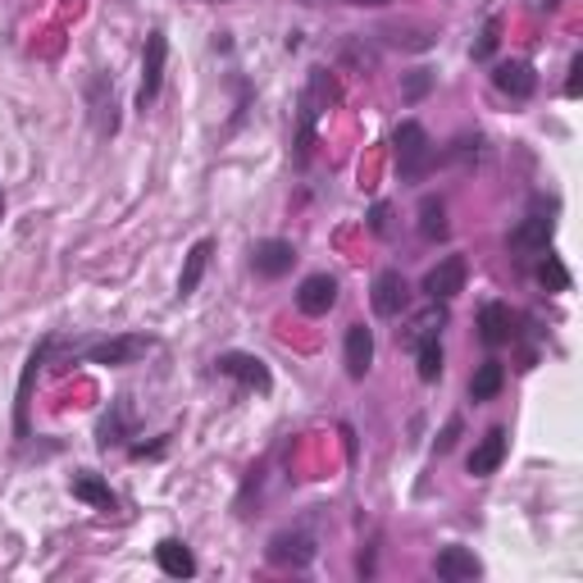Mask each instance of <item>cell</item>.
<instances>
[{
	"label": "cell",
	"mask_w": 583,
	"mask_h": 583,
	"mask_svg": "<svg viewBox=\"0 0 583 583\" xmlns=\"http://www.w3.org/2000/svg\"><path fill=\"white\" fill-rule=\"evenodd\" d=\"M146 351H156V338L150 333H114V338H83L69 356L56 361V369L69 365H106V369H123V365H137Z\"/></svg>",
	"instance_id": "1"
},
{
	"label": "cell",
	"mask_w": 583,
	"mask_h": 583,
	"mask_svg": "<svg viewBox=\"0 0 583 583\" xmlns=\"http://www.w3.org/2000/svg\"><path fill=\"white\" fill-rule=\"evenodd\" d=\"M338 100V83L328 69H311L306 87H301V100H296V165L311 160V146H315V123L324 119V110Z\"/></svg>",
	"instance_id": "2"
},
{
	"label": "cell",
	"mask_w": 583,
	"mask_h": 583,
	"mask_svg": "<svg viewBox=\"0 0 583 583\" xmlns=\"http://www.w3.org/2000/svg\"><path fill=\"white\" fill-rule=\"evenodd\" d=\"M392 150H397V173L401 183H424V173L438 165V150H434V137L420 119H401L397 133H392Z\"/></svg>",
	"instance_id": "3"
},
{
	"label": "cell",
	"mask_w": 583,
	"mask_h": 583,
	"mask_svg": "<svg viewBox=\"0 0 583 583\" xmlns=\"http://www.w3.org/2000/svg\"><path fill=\"white\" fill-rule=\"evenodd\" d=\"M551 238H556V206H543V201H534V210H529L511 233H506V251L524 265V260H534V256H543V251L551 246Z\"/></svg>",
	"instance_id": "4"
},
{
	"label": "cell",
	"mask_w": 583,
	"mask_h": 583,
	"mask_svg": "<svg viewBox=\"0 0 583 583\" xmlns=\"http://www.w3.org/2000/svg\"><path fill=\"white\" fill-rule=\"evenodd\" d=\"M215 374L233 378L238 392H260V397L274 392V374H269V365H265L260 356H251V351H219V356H215Z\"/></svg>",
	"instance_id": "5"
},
{
	"label": "cell",
	"mask_w": 583,
	"mask_h": 583,
	"mask_svg": "<svg viewBox=\"0 0 583 583\" xmlns=\"http://www.w3.org/2000/svg\"><path fill=\"white\" fill-rule=\"evenodd\" d=\"M165 64H169V37H165V28H150L146 33V46H142V87H137V110L142 114L160 100Z\"/></svg>",
	"instance_id": "6"
},
{
	"label": "cell",
	"mask_w": 583,
	"mask_h": 583,
	"mask_svg": "<svg viewBox=\"0 0 583 583\" xmlns=\"http://www.w3.org/2000/svg\"><path fill=\"white\" fill-rule=\"evenodd\" d=\"M50 347H56V333H46L33 351H28V361H23V378H19V401H14V438H33V428H28V405H33V384H37V374L41 365H50Z\"/></svg>",
	"instance_id": "7"
},
{
	"label": "cell",
	"mask_w": 583,
	"mask_h": 583,
	"mask_svg": "<svg viewBox=\"0 0 583 583\" xmlns=\"http://www.w3.org/2000/svg\"><path fill=\"white\" fill-rule=\"evenodd\" d=\"M474 328H478V342L488 351H497V347H511L520 338V315L511 311V301H484Z\"/></svg>",
	"instance_id": "8"
},
{
	"label": "cell",
	"mask_w": 583,
	"mask_h": 583,
	"mask_svg": "<svg viewBox=\"0 0 583 583\" xmlns=\"http://www.w3.org/2000/svg\"><path fill=\"white\" fill-rule=\"evenodd\" d=\"M465 278H470V260L461 256V251H451V256H442L434 269L420 278V292L428 301H456L465 292Z\"/></svg>",
	"instance_id": "9"
},
{
	"label": "cell",
	"mask_w": 583,
	"mask_h": 583,
	"mask_svg": "<svg viewBox=\"0 0 583 583\" xmlns=\"http://www.w3.org/2000/svg\"><path fill=\"white\" fill-rule=\"evenodd\" d=\"M315 538L306 534V529H283V534H274L265 556L269 566H283V570H311L315 566Z\"/></svg>",
	"instance_id": "10"
},
{
	"label": "cell",
	"mask_w": 583,
	"mask_h": 583,
	"mask_svg": "<svg viewBox=\"0 0 583 583\" xmlns=\"http://www.w3.org/2000/svg\"><path fill=\"white\" fill-rule=\"evenodd\" d=\"M369 306H374L378 319H401L405 311H411V283H405L401 269H384V274L374 278Z\"/></svg>",
	"instance_id": "11"
},
{
	"label": "cell",
	"mask_w": 583,
	"mask_h": 583,
	"mask_svg": "<svg viewBox=\"0 0 583 583\" xmlns=\"http://www.w3.org/2000/svg\"><path fill=\"white\" fill-rule=\"evenodd\" d=\"M129 438H137L133 401H129V397H114L110 411L100 415V424H96V447H100V451H114V447H123Z\"/></svg>",
	"instance_id": "12"
},
{
	"label": "cell",
	"mask_w": 583,
	"mask_h": 583,
	"mask_svg": "<svg viewBox=\"0 0 583 583\" xmlns=\"http://www.w3.org/2000/svg\"><path fill=\"white\" fill-rule=\"evenodd\" d=\"M506 451H511V434H506V424H493L488 434L474 442L470 461H465L470 478H493L501 470V461H506Z\"/></svg>",
	"instance_id": "13"
},
{
	"label": "cell",
	"mask_w": 583,
	"mask_h": 583,
	"mask_svg": "<svg viewBox=\"0 0 583 583\" xmlns=\"http://www.w3.org/2000/svg\"><path fill=\"white\" fill-rule=\"evenodd\" d=\"M296 265V246L288 238H260L256 246H251V269H256L260 278H288Z\"/></svg>",
	"instance_id": "14"
},
{
	"label": "cell",
	"mask_w": 583,
	"mask_h": 583,
	"mask_svg": "<svg viewBox=\"0 0 583 583\" xmlns=\"http://www.w3.org/2000/svg\"><path fill=\"white\" fill-rule=\"evenodd\" d=\"M338 306V278L333 274H306L296 288V311L311 315V319H324L328 311Z\"/></svg>",
	"instance_id": "15"
},
{
	"label": "cell",
	"mask_w": 583,
	"mask_h": 583,
	"mask_svg": "<svg viewBox=\"0 0 583 583\" xmlns=\"http://www.w3.org/2000/svg\"><path fill=\"white\" fill-rule=\"evenodd\" d=\"M488 78L506 100H529L538 92V73H534L529 60H501V64H493Z\"/></svg>",
	"instance_id": "16"
},
{
	"label": "cell",
	"mask_w": 583,
	"mask_h": 583,
	"mask_svg": "<svg viewBox=\"0 0 583 583\" xmlns=\"http://www.w3.org/2000/svg\"><path fill=\"white\" fill-rule=\"evenodd\" d=\"M434 574L442 583H474L478 574H484V561H478L470 547H442L434 556Z\"/></svg>",
	"instance_id": "17"
},
{
	"label": "cell",
	"mask_w": 583,
	"mask_h": 583,
	"mask_svg": "<svg viewBox=\"0 0 583 583\" xmlns=\"http://www.w3.org/2000/svg\"><path fill=\"white\" fill-rule=\"evenodd\" d=\"M69 493H73V501H87L92 511H106V515H114V511H119L114 488H110L96 470H78V474H73V478H69Z\"/></svg>",
	"instance_id": "18"
},
{
	"label": "cell",
	"mask_w": 583,
	"mask_h": 583,
	"mask_svg": "<svg viewBox=\"0 0 583 583\" xmlns=\"http://www.w3.org/2000/svg\"><path fill=\"white\" fill-rule=\"evenodd\" d=\"M342 365H347V378H356V384L369 374V365H374V328H365V324H351L347 328Z\"/></svg>",
	"instance_id": "19"
},
{
	"label": "cell",
	"mask_w": 583,
	"mask_h": 583,
	"mask_svg": "<svg viewBox=\"0 0 583 583\" xmlns=\"http://www.w3.org/2000/svg\"><path fill=\"white\" fill-rule=\"evenodd\" d=\"M210 256H215V238H196L192 251H187V260H183V274H179V301L196 296L201 278H206V269H210Z\"/></svg>",
	"instance_id": "20"
},
{
	"label": "cell",
	"mask_w": 583,
	"mask_h": 583,
	"mask_svg": "<svg viewBox=\"0 0 583 583\" xmlns=\"http://www.w3.org/2000/svg\"><path fill=\"white\" fill-rule=\"evenodd\" d=\"M156 566L169 574V579H196V556L183 538H160L156 543Z\"/></svg>",
	"instance_id": "21"
},
{
	"label": "cell",
	"mask_w": 583,
	"mask_h": 583,
	"mask_svg": "<svg viewBox=\"0 0 583 583\" xmlns=\"http://www.w3.org/2000/svg\"><path fill=\"white\" fill-rule=\"evenodd\" d=\"M501 388H506V365H501L497 356H488L484 365H478V369L470 374V401H474V405L497 401V397H501Z\"/></svg>",
	"instance_id": "22"
},
{
	"label": "cell",
	"mask_w": 583,
	"mask_h": 583,
	"mask_svg": "<svg viewBox=\"0 0 583 583\" xmlns=\"http://www.w3.org/2000/svg\"><path fill=\"white\" fill-rule=\"evenodd\" d=\"M447 301H428V306L411 319V328L401 333V342L405 347H415V342H424V338H442V328H447Z\"/></svg>",
	"instance_id": "23"
},
{
	"label": "cell",
	"mask_w": 583,
	"mask_h": 583,
	"mask_svg": "<svg viewBox=\"0 0 583 583\" xmlns=\"http://www.w3.org/2000/svg\"><path fill=\"white\" fill-rule=\"evenodd\" d=\"M451 223H447V201L442 196H424L420 201V238L424 242H447Z\"/></svg>",
	"instance_id": "24"
},
{
	"label": "cell",
	"mask_w": 583,
	"mask_h": 583,
	"mask_svg": "<svg viewBox=\"0 0 583 583\" xmlns=\"http://www.w3.org/2000/svg\"><path fill=\"white\" fill-rule=\"evenodd\" d=\"M415 351V374H420V384H438L442 378V338H424L411 347Z\"/></svg>",
	"instance_id": "25"
},
{
	"label": "cell",
	"mask_w": 583,
	"mask_h": 583,
	"mask_svg": "<svg viewBox=\"0 0 583 583\" xmlns=\"http://www.w3.org/2000/svg\"><path fill=\"white\" fill-rule=\"evenodd\" d=\"M534 278L547 288V292H570V269H566V260L556 256V251L547 246L543 256H538V265H534Z\"/></svg>",
	"instance_id": "26"
},
{
	"label": "cell",
	"mask_w": 583,
	"mask_h": 583,
	"mask_svg": "<svg viewBox=\"0 0 583 583\" xmlns=\"http://www.w3.org/2000/svg\"><path fill=\"white\" fill-rule=\"evenodd\" d=\"M378 37H384L388 46H401V50H428V46L438 41L434 28H401V23H392V28H384Z\"/></svg>",
	"instance_id": "27"
},
{
	"label": "cell",
	"mask_w": 583,
	"mask_h": 583,
	"mask_svg": "<svg viewBox=\"0 0 583 583\" xmlns=\"http://www.w3.org/2000/svg\"><path fill=\"white\" fill-rule=\"evenodd\" d=\"M478 150H484V137H478V133L470 137V133H465V137H456V142L442 150V160L465 165V169H470V165H478Z\"/></svg>",
	"instance_id": "28"
},
{
	"label": "cell",
	"mask_w": 583,
	"mask_h": 583,
	"mask_svg": "<svg viewBox=\"0 0 583 583\" xmlns=\"http://www.w3.org/2000/svg\"><path fill=\"white\" fill-rule=\"evenodd\" d=\"M428 92H434V73H428V69L401 73V100H405V106H415V100H424Z\"/></svg>",
	"instance_id": "29"
},
{
	"label": "cell",
	"mask_w": 583,
	"mask_h": 583,
	"mask_svg": "<svg viewBox=\"0 0 583 583\" xmlns=\"http://www.w3.org/2000/svg\"><path fill=\"white\" fill-rule=\"evenodd\" d=\"M497 46H501V14H493L484 23V33H478V41H474V60H493Z\"/></svg>",
	"instance_id": "30"
},
{
	"label": "cell",
	"mask_w": 583,
	"mask_h": 583,
	"mask_svg": "<svg viewBox=\"0 0 583 583\" xmlns=\"http://www.w3.org/2000/svg\"><path fill=\"white\" fill-rule=\"evenodd\" d=\"M369 233L374 238H392V206L388 201H374L369 206Z\"/></svg>",
	"instance_id": "31"
},
{
	"label": "cell",
	"mask_w": 583,
	"mask_h": 583,
	"mask_svg": "<svg viewBox=\"0 0 583 583\" xmlns=\"http://www.w3.org/2000/svg\"><path fill=\"white\" fill-rule=\"evenodd\" d=\"M461 434H465V420H461V415H451V420L442 424V434L434 438V451H438V456H447L456 442H461Z\"/></svg>",
	"instance_id": "32"
},
{
	"label": "cell",
	"mask_w": 583,
	"mask_h": 583,
	"mask_svg": "<svg viewBox=\"0 0 583 583\" xmlns=\"http://www.w3.org/2000/svg\"><path fill=\"white\" fill-rule=\"evenodd\" d=\"M583 96V50L570 60V78H566V100H579Z\"/></svg>",
	"instance_id": "33"
},
{
	"label": "cell",
	"mask_w": 583,
	"mask_h": 583,
	"mask_svg": "<svg viewBox=\"0 0 583 583\" xmlns=\"http://www.w3.org/2000/svg\"><path fill=\"white\" fill-rule=\"evenodd\" d=\"M342 5H356V10H384L392 0H342Z\"/></svg>",
	"instance_id": "34"
},
{
	"label": "cell",
	"mask_w": 583,
	"mask_h": 583,
	"mask_svg": "<svg viewBox=\"0 0 583 583\" xmlns=\"http://www.w3.org/2000/svg\"><path fill=\"white\" fill-rule=\"evenodd\" d=\"M524 5H529V10H547V14H551V10H561L566 0H524Z\"/></svg>",
	"instance_id": "35"
},
{
	"label": "cell",
	"mask_w": 583,
	"mask_h": 583,
	"mask_svg": "<svg viewBox=\"0 0 583 583\" xmlns=\"http://www.w3.org/2000/svg\"><path fill=\"white\" fill-rule=\"evenodd\" d=\"M0 219H5V187H0Z\"/></svg>",
	"instance_id": "36"
}]
</instances>
